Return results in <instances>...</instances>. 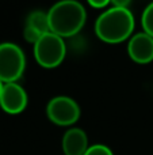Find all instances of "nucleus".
<instances>
[{"mask_svg": "<svg viewBox=\"0 0 153 155\" xmlns=\"http://www.w3.org/2000/svg\"><path fill=\"white\" fill-rule=\"evenodd\" d=\"M24 26L30 27V29L41 33V34H45V33L50 31L48 12H43V11H41V10H35V11H33V12H30L26 18Z\"/></svg>", "mask_w": 153, "mask_h": 155, "instance_id": "1a4fd4ad", "label": "nucleus"}, {"mask_svg": "<svg viewBox=\"0 0 153 155\" xmlns=\"http://www.w3.org/2000/svg\"><path fill=\"white\" fill-rule=\"evenodd\" d=\"M88 4L94 8H105L111 3V0H87Z\"/></svg>", "mask_w": 153, "mask_h": 155, "instance_id": "f8f14e48", "label": "nucleus"}, {"mask_svg": "<svg viewBox=\"0 0 153 155\" xmlns=\"http://www.w3.org/2000/svg\"><path fill=\"white\" fill-rule=\"evenodd\" d=\"M64 155H84L88 150V136L81 128H69L61 142Z\"/></svg>", "mask_w": 153, "mask_h": 155, "instance_id": "6e6552de", "label": "nucleus"}, {"mask_svg": "<svg viewBox=\"0 0 153 155\" xmlns=\"http://www.w3.org/2000/svg\"><path fill=\"white\" fill-rule=\"evenodd\" d=\"M127 54L137 64H149L153 61V37L145 31L132 35L127 42Z\"/></svg>", "mask_w": 153, "mask_h": 155, "instance_id": "0eeeda50", "label": "nucleus"}, {"mask_svg": "<svg viewBox=\"0 0 153 155\" xmlns=\"http://www.w3.org/2000/svg\"><path fill=\"white\" fill-rule=\"evenodd\" d=\"M141 25H142V30L153 37V2L149 3L145 7L141 16Z\"/></svg>", "mask_w": 153, "mask_h": 155, "instance_id": "9d476101", "label": "nucleus"}, {"mask_svg": "<svg viewBox=\"0 0 153 155\" xmlns=\"http://www.w3.org/2000/svg\"><path fill=\"white\" fill-rule=\"evenodd\" d=\"M132 3V0H111L113 7H121V8H127Z\"/></svg>", "mask_w": 153, "mask_h": 155, "instance_id": "ddd939ff", "label": "nucleus"}, {"mask_svg": "<svg viewBox=\"0 0 153 155\" xmlns=\"http://www.w3.org/2000/svg\"><path fill=\"white\" fill-rule=\"evenodd\" d=\"M26 68V56L19 45L14 42L0 44V82L15 83Z\"/></svg>", "mask_w": 153, "mask_h": 155, "instance_id": "20e7f679", "label": "nucleus"}, {"mask_svg": "<svg viewBox=\"0 0 153 155\" xmlns=\"http://www.w3.org/2000/svg\"><path fill=\"white\" fill-rule=\"evenodd\" d=\"M134 26V16L129 8L111 7L98 16L95 34L106 44H121L130 40Z\"/></svg>", "mask_w": 153, "mask_h": 155, "instance_id": "f257e3e1", "label": "nucleus"}, {"mask_svg": "<svg viewBox=\"0 0 153 155\" xmlns=\"http://www.w3.org/2000/svg\"><path fill=\"white\" fill-rule=\"evenodd\" d=\"M3 86H4V83L0 82V95H2V91H3Z\"/></svg>", "mask_w": 153, "mask_h": 155, "instance_id": "4468645a", "label": "nucleus"}, {"mask_svg": "<svg viewBox=\"0 0 153 155\" xmlns=\"http://www.w3.org/2000/svg\"><path fill=\"white\" fill-rule=\"evenodd\" d=\"M80 106L68 95H57L49 101L46 106L48 118L60 127H72L80 118Z\"/></svg>", "mask_w": 153, "mask_h": 155, "instance_id": "39448f33", "label": "nucleus"}, {"mask_svg": "<svg viewBox=\"0 0 153 155\" xmlns=\"http://www.w3.org/2000/svg\"><path fill=\"white\" fill-rule=\"evenodd\" d=\"M50 31L68 38L76 35L87 21V11L77 0H60L48 11Z\"/></svg>", "mask_w": 153, "mask_h": 155, "instance_id": "f03ea898", "label": "nucleus"}, {"mask_svg": "<svg viewBox=\"0 0 153 155\" xmlns=\"http://www.w3.org/2000/svg\"><path fill=\"white\" fill-rule=\"evenodd\" d=\"M27 93L18 82L4 83L0 95V107L8 114H19L27 106Z\"/></svg>", "mask_w": 153, "mask_h": 155, "instance_id": "423d86ee", "label": "nucleus"}, {"mask_svg": "<svg viewBox=\"0 0 153 155\" xmlns=\"http://www.w3.org/2000/svg\"><path fill=\"white\" fill-rule=\"evenodd\" d=\"M84 155H114L110 147L105 144H92L88 147Z\"/></svg>", "mask_w": 153, "mask_h": 155, "instance_id": "9b49d317", "label": "nucleus"}, {"mask_svg": "<svg viewBox=\"0 0 153 155\" xmlns=\"http://www.w3.org/2000/svg\"><path fill=\"white\" fill-rule=\"evenodd\" d=\"M67 56V46L64 38L48 31L34 44L35 61L43 68H56L64 61Z\"/></svg>", "mask_w": 153, "mask_h": 155, "instance_id": "7ed1b4c3", "label": "nucleus"}]
</instances>
